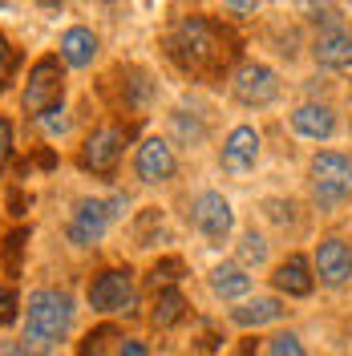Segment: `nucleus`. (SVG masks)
Here are the masks:
<instances>
[{
    "label": "nucleus",
    "mask_w": 352,
    "mask_h": 356,
    "mask_svg": "<svg viewBox=\"0 0 352 356\" xmlns=\"http://www.w3.org/2000/svg\"><path fill=\"white\" fill-rule=\"evenodd\" d=\"M24 239H29V235H24V231H17V235H8V243H4V255H8V267H13V271L21 267V247H24Z\"/></svg>",
    "instance_id": "obj_28"
},
{
    "label": "nucleus",
    "mask_w": 352,
    "mask_h": 356,
    "mask_svg": "<svg viewBox=\"0 0 352 356\" xmlns=\"http://www.w3.org/2000/svg\"><path fill=\"white\" fill-rule=\"evenodd\" d=\"M175 150H170V142L166 138H146L142 146H138V154H134V175L142 178V182H166V178L175 175Z\"/></svg>",
    "instance_id": "obj_11"
},
{
    "label": "nucleus",
    "mask_w": 352,
    "mask_h": 356,
    "mask_svg": "<svg viewBox=\"0 0 352 356\" xmlns=\"http://www.w3.org/2000/svg\"><path fill=\"white\" fill-rule=\"evenodd\" d=\"M316 275H320V284H328V288H344L352 280V247L344 239H324V243L316 247Z\"/></svg>",
    "instance_id": "obj_10"
},
{
    "label": "nucleus",
    "mask_w": 352,
    "mask_h": 356,
    "mask_svg": "<svg viewBox=\"0 0 352 356\" xmlns=\"http://www.w3.org/2000/svg\"><path fill=\"white\" fill-rule=\"evenodd\" d=\"M37 126H41L49 138H57V134H65V130H69V118H65V110L57 106V110H49L45 118H37Z\"/></svg>",
    "instance_id": "obj_25"
},
{
    "label": "nucleus",
    "mask_w": 352,
    "mask_h": 356,
    "mask_svg": "<svg viewBox=\"0 0 352 356\" xmlns=\"http://www.w3.org/2000/svg\"><path fill=\"white\" fill-rule=\"evenodd\" d=\"M312 21H336V8H312Z\"/></svg>",
    "instance_id": "obj_32"
},
{
    "label": "nucleus",
    "mask_w": 352,
    "mask_h": 356,
    "mask_svg": "<svg viewBox=\"0 0 352 356\" xmlns=\"http://www.w3.org/2000/svg\"><path fill=\"white\" fill-rule=\"evenodd\" d=\"M239 259L243 264H264L267 259V239L264 235H255V231H247V235H243V243H239Z\"/></svg>",
    "instance_id": "obj_23"
},
{
    "label": "nucleus",
    "mask_w": 352,
    "mask_h": 356,
    "mask_svg": "<svg viewBox=\"0 0 352 356\" xmlns=\"http://www.w3.org/2000/svg\"><path fill=\"white\" fill-rule=\"evenodd\" d=\"M271 284L284 291V296H308L312 291V264L304 255H287L284 264L275 267Z\"/></svg>",
    "instance_id": "obj_15"
},
{
    "label": "nucleus",
    "mask_w": 352,
    "mask_h": 356,
    "mask_svg": "<svg viewBox=\"0 0 352 356\" xmlns=\"http://www.w3.org/2000/svg\"><path fill=\"white\" fill-rule=\"evenodd\" d=\"M13 320H17V291L0 284V328H8Z\"/></svg>",
    "instance_id": "obj_26"
},
{
    "label": "nucleus",
    "mask_w": 352,
    "mask_h": 356,
    "mask_svg": "<svg viewBox=\"0 0 352 356\" xmlns=\"http://www.w3.org/2000/svg\"><path fill=\"white\" fill-rule=\"evenodd\" d=\"M97 49H102L97 33L77 24V29H69L65 37H61V61H65V65H73V69H86V65H93Z\"/></svg>",
    "instance_id": "obj_14"
},
{
    "label": "nucleus",
    "mask_w": 352,
    "mask_h": 356,
    "mask_svg": "<svg viewBox=\"0 0 352 356\" xmlns=\"http://www.w3.org/2000/svg\"><path fill=\"white\" fill-rule=\"evenodd\" d=\"M316 61L324 69H349L352 65V33L344 29H332V33H320L316 44H312Z\"/></svg>",
    "instance_id": "obj_13"
},
{
    "label": "nucleus",
    "mask_w": 352,
    "mask_h": 356,
    "mask_svg": "<svg viewBox=\"0 0 352 356\" xmlns=\"http://www.w3.org/2000/svg\"><path fill=\"white\" fill-rule=\"evenodd\" d=\"M0 356H29V348H24L21 340H4L0 344Z\"/></svg>",
    "instance_id": "obj_31"
},
{
    "label": "nucleus",
    "mask_w": 352,
    "mask_h": 356,
    "mask_svg": "<svg viewBox=\"0 0 352 356\" xmlns=\"http://www.w3.org/2000/svg\"><path fill=\"white\" fill-rule=\"evenodd\" d=\"M118 356H150V353H146L142 340H122V344H118Z\"/></svg>",
    "instance_id": "obj_30"
},
{
    "label": "nucleus",
    "mask_w": 352,
    "mask_h": 356,
    "mask_svg": "<svg viewBox=\"0 0 352 356\" xmlns=\"http://www.w3.org/2000/svg\"><path fill=\"white\" fill-rule=\"evenodd\" d=\"M191 219L211 243H223L231 235V227H235V211H231V202L223 199L219 191H202L195 199V207H191Z\"/></svg>",
    "instance_id": "obj_8"
},
{
    "label": "nucleus",
    "mask_w": 352,
    "mask_h": 356,
    "mask_svg": "<svg viewBox=\"0 0 352 356\" xmlns=\"http://www.w3.org/2000/svg\"><path fill=\"white\" fill-rule=\"evenodd\" d=\"M166 53L182 73L202 77V81H215L223 77V69L231 65L235 57V41L223 33L211 17H178L166 33Z\"/></svg>",
    "instance_id": "obj_1"
},
{
    "label": "nucleus",
    "mask_w": 352,
    "mask_h": 356,
    "mask_svg": "<svg viewBox=\"0 0 352 356\" xmlns=\"http://www.w3.org/2000/svg\"><path fill=\"white\" fill-rule=\"evenodd\" d=\"M65 97V61L57 53L41 57L37 65L29 69V81H24V93H21V106L29 118H45L49 110H57Z\"/></svg>",
    "instance_id": "obj_3"
},
{
    "label": "nucleus",
    "mask_w": 352,
    "mask_h": 356,
    "mask_svg": "<svg viewBox=\"0 0 352 356\" xmlns=\"http://www.w3.org/2000/svg\"><path fill=\"white\" fill-rule=\"evenodd\" d=\"M267 356H308V353H304V344H300L296 332H280V336H271V353Z\"/></svg>",
    "instance_id": "obj_24"
},
{
    "label": "nucleus",
    "mask_w": 352,
    "mask_h": 356,
    "mask_svg": "<svg viewBox=\"0 0 352 356\" xmlns=\"http://www.w3.org/2000/svg\"><path fill=\"white\" fill-rule=\"evenodd\" d=\"M13 158V122L8 118H0V170H4V162Z\"/></svg>",
    "instance_id": "obj_29"
},
{
    "label": "nucleus",
    "mask_w": 352,
    "mask_h": 356,
    "mask_svg": "<svg viewBox=\"0 0 352 356\" xmlns=\"http://www.w3.org/2000/svg\"><path fill=\"white\" fill-rule=\"evenodd\" d=\"M259 158V134L251 126H235L223 142V170L227 175H247Z\"/></svg>",
    "instance_id": "obj_12"
},
{
    "label": "nucleus",
    "mask_w": 352,
    "mask_h": 356,
    "mask_svg": "<svg viewBox=\"0 0 352 356\" xmlns=\"http://www.w3.org/2000/svg\"><path fill=\"white\" fill-rule=\"evenodd\" d=\"M186 316V300H182V291L178 288H166L158 291L154 300V312H150V320H154V328H170V324H178Z\"/></svg>",
    "instance_id": "obj_19"
},
{
    "label": "nucleus",
    "mask_w": 352,
    "mask_h": 356,
    "mask_svg": "<svg viewBox=\"0 0 352 356\" xmlns=\"http://www.w3.org/2000/svg\"><path fill=\"white\" fill-rule=\"evenodd\" d=\"M182 271H186V264L175 259V255H170V259H158V264L150 267V284H154L158 291H166V288H175L178 280H182Z\"/></svg>",
    "instance_id": "obj_20"
},
{
    "label": "nucleus",
    "mask_w": 352,
    "mask_h": 356,
    "mask_svg": "<svg viewBox=\"0 0 352 356\" xmlns=\"http://www.w3.org/2000/svg\"><path fill=\"white\" fill-rule=\"evenodd\" d=\"M211 288H215V296H223V300H243V296L251 291V275H247L239 264H223V267L211 271Z\"/></svg>",
    "instance_id": "obj_17"
},
{
    "label": "nucleus",
    "mask_w": 352,
    "mask_h": 356,
    "mask_svg": "<svg viewBox=\"0 0 352 356\" xmlns=\"http://www.w3.org/2000/svg\"><path fill=\"white\" fill-rule=\"evenodd\" d=\"M175 138H178V142L198 146V142L207 138V130H202V122H198L195 113H191V118H186V113H175Z\"/></svg>",
    "instance_id": "obj_22"
},
{
    "label": "nucleus",
    "mask_w": 352,
    "mask_h": 356,
    "mask_svg": "<svg viewBox=\"0 0 352 356\" xmlns=\"http://www.w3.org/2000/svg\"><path fill=\"white\" fill-rule=\"evenodd\" d=\"M291 126H296V134H304L312 142H324V138H332V130H336V118H332L328 106L308 102V106H300V110L291 113Z\"/></svg>",
    "instance_id": "obj_16"
},
{
    "label": "nucleus",
    "mask_w": 352,
    "mask_h": 356,
    "mask_svg": "<svg viewBox=\"0 0 352 356\" xmlns=\"http://www.w3.org/2000/svg\"><path fill=\"white\" fill-rule=\"evenodd\" d=\"M89 308L102 312V316H122L134 312L138 304V288H134V271L130 267H110V271H97L89 280Z\"/></svg>",
    "instance_id": "obj_5"
},
{
    "label": "nucleus",
    "mask_w": 352,
    "mask_h": 356,
    "mask_svg": "<svg viewBox=\"0 0 352 356\" xmlns=\"http://www.w3.org/2000/svg\"><path fill=\"white\" fill-rule=\"evenodd\" d=\"M352 195V158L336 150H320L312 158V199L320 211H332Z\"/></svg>",
    "instance_id": "obj_4"
},
{
    "label": "nucleus",
    "mask_w": 352,
    "mask_h": 356,
    "mask_svg": "<svg viewBox=\"0 0 352 356\" xmlns=\"http://www.w3.org/2000/svg\"><path fill=\"white\" fill-rule=\"evenodd\" d=\"M280 316H284V304L271 300V296H264V300H247L243 308L231 312V320H235L239 328H259V324H271V320H280Z\"/></svg>",
    "instance_id": "obj_18"
},
{
    "label": "nucleus",
    "mask_w": 352,
    "mask_h": 356,
    "mask_svg": "<svg viewBox=\"0 0 352 356\" xmlns=\"http://www.w3.org/2000/svg\"><path fill=\"white\" fill-rule=\"evenodd\" d=\"M231 89H235V97H239L243 106H271L275 93H280V81H275V73H271L267 65L247 61V65L235 69Z\"/></svg>",
    "instance_id": "obj_9"
},
{
    "label": "nucleus",
    "mask_w": 352,
    "mask_h": 356,
    "mask_svg": "<svg viewBox=\"0 0 352 356\" xmlns=\"http://www.w3.org/2000/svg\"><path fill=\"white\" fill-rule=\"evenodd\" d=\"M126 138H130L126 126H97L86 138L81 154H77L81 170H89V175H113L118 162H122V150H126Z\"/></svg>",
    "instance_id": "obj_6"
},
{
    "label": "nucleus",
    "mask_w": 352,
    "mask_h": 356,
    "mask_svg": "<svg viewBox=\"0 0 352 356\" xmlns=\"http://www.w3.org/2000/svg\"><path fill=\"white\" fill-rule=\"evenodd\" d=\"M13 69H17V53H13V44L0 37V89L13 81Z\"/></svg>",
    "instance_id": "obj_27"
},
{
    "label": "nucleus",
    "mask_w": 352,
    "mask_h": 356,
    "mask_svg": "<svg viewBox=\"0 0 352 356\" xmlns=\"http://www.w3.org/2000/svg\"><path fill=\"white\" fill-rule=\"evenodd\" d=\"M118 340V332L113 328H93V332L81 340V348H77V356H110V344Z\"/></svg>",
    "instance_id": "obj_21"
},
{
    "label": "nucleus",
    "mask_w": 352,
    "mask_h": 356,
    "mask_svg": "<svg viewBox=\"0 0 352 356\" xmlns=\"http://www.w3.org/2000/svg\"><path fill=\"white\" fill-rule=\"evenodd\" d=\"M118 207H126V199H81L73 207V215H69V243L73 247H93L102 235H106V227L110 219L118 215Z\"/></svg>",
    "instance_id": "obj_7"
},
{
    "label": "nucleus",
    "mask_w": 352,
    "mask_h": 356,
    "mask_svg": "<svg viewBox=\"0 0 352 356\" xmlns=\"http://www.w3.org/2000/svg\"><path fill=\"white\" fill-rule=\"evenodd\" d=\"M73 324V300L65 291L41 288L29 296V316H24V340L33 353H49Z\"/></svg>",
    "instance_id": "obj_2"
}]
</instances>
